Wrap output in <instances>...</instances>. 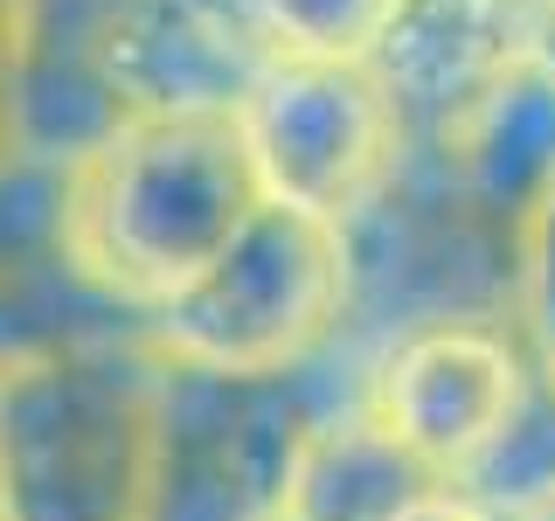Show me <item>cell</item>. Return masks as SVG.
Returning <instances> with one entry per match:
<instances>
[{
	"label": "cell",
	"instance_id": "5",
	"mask_svg": "<svg viewBox=\"0 0 555 521\" xmlns=\"http://www.w3.org/2000/svg\"><path fill=\"white\" fill-rule=\"evenodd\" d=\"M354 390L361 376L340 355L299 376H216L160 361L146 521H285L312 424Z\"/></svg>",
	"mask_w": 555,
	"mask_h": 521
},
{
	"label": "cell",
	"instance_id": "13",
	"mask_svg": "<svg viewBox=\"0 0 555 521\" xmlns=\"http://www.w3.org/2000/svg\"><path fill=\"white\" fill-rule=\"evenodd\" d=\"M459 486L479 494L500 521H555V361L534 369L514 424Z\"/></svg>",
	"mask_w": 555,
	"mask_h": 521
},
{
	"label": "cell",
	"instance_id": "6",
	"mask_svg": "<svg viewBox=\"0 0 555 521\" xmlns=\"http://www.w3.org/2000/svg\"><path fill=\"white\" fill-rule=\"evenodd\" d=\"M271 202L354 223L410 153V118L375 63H264L236 104Z\"/></svg>",
	"mask_w": 555,
	"mask_h": 521
},
{
	"label": "cell",
	"instance_id": "1",
	"mask_svg": "<svg viewBox=\"0 0 555 521\" xmlns=\"http://www.w3.org/2000/svg\"><path fill=\"white\" fill-rule=\"evenodd\" d=\"M264 202L236 112L126 118L91 161L63 174L77 265L139 320L181 300Z\"/></svg>",
	"mask_w": 555,
	"mask_h": 521
},
{
	"label": "cell",
	"instance_id": "15",
	"mask_svg": "<svg viewBox=\"0 0 555 521\" xmlns=\"http://www.w3.org/2000/svg\"><path fill=\"white\" fill-rule=\"evenodd\" d=\"M514 320L542 361H555V181L514 230Z\"/></svg>",
	"mask_w": 555,
	"mask_h": 521
},
{
	"label": "cell",
	"instance_id": "10",
	"mask_svg": "<svg viewBox=\"0 0 555 521\" xmlns=\"http://www.w3.org/2000/svg\"><path fill=\"white\" fill-rule=\"evenodd\" d=\"M542 49V0H396L375 69L403 104L410 139H444L500 77Z\"/></svg>",
	"mask_w": 555,
	"mask_h": 521
},
{
	"label": "cell",
	"instance_id": "8",
	"mask_svg": "<svg viewBox=\"0 0 555 521\" xmlns=\"http://www.w3.org/2000/svg\"><path fill=\"white\" fill-rule=\"evenodd\" d=\"M132 22L139 0H14L8 98H0L8 161L69 174L126 126Z\"/></svg>",
	"mask_w": 555,
	"mask_h": 521
},
{
	"label": "cell",
	"instance_id": "14",
	"mask_svg": "<svg viewBox=\"0 0 555 521\" xmlns=\"http://www.w3.org/2000/svg\"><path fill=\"white\" fill-rule=\"evenodd\" d=\"M257 49L278 63H375L396 0H236Z\"/></svg>",
	"mask_w": 555,
	"mask_h": 521
},
{
	"label": "cell",
	"instance_id": "11",
	"mask_svg": "<svg viewBox=\"0 0 555 521\" xmlns=\"http://www.w3.org/2000/svg\"><path fill=\"white\" fill-rule=\"evenodd\" d=\"M430 147L451 161L479 216H493L500 230H520L534 195L555 181V56L548 49L528 56Z\"/></svg>",
	"mask_w": 555,
	"mask_h": 521
},
{
	"label": "cell",
	"instance_id": "3",
	"mask_svg": "<svg viewBox=\"0 0 555 521\" xmlns=\"http://www.w3.org/2000/svg\"><path fill=\"white\" fill-rule=\"evenodd\" d=\"M347 306V230L264 202L230 251L146 320V347L160 361L216 376H299L340 355Z\"/></svg>",
	"mask_w": 555,
	"mask_h": 521
},
{
	"label": "cell",
	"instance_id": "2",
	"mask_svg": "<svg viewBox=\"0 0 555 521\" xmlns=\"http://www.w3.org/2000/svg\"><path fill=\"white\" fill-rule=\"evenodd\" d=\"M153 382L146 341L0 376V521H146Z\"/></svg>",
	"mask_w": 555,
	"mask_h": 521
},
{
	"label": "cell",
	"instance_id": "4",
	"mask_svg": "<svg viewBox=\"0 0 555 521\" xmlns=\"http://www.w3.org/2000/svg\"><path fill=\"white\" fill-rule=\"evenodd\" d=\"M347 341L340 361L369 369L396 334L438 320H514V230L479 216L430 139H410L403 167L347 223Z\"/></svg>",
	"mask_w": 555,
	"mask_h": 521
},
{
	"label": "cell",
	"instance_id": "9",
	"mask_svg": "<svg viewBox=\"0 0 555 521\" xmlns=\"http://www.w3.org/2000/svg\"><path fill=\"white\" fill-rule=\"evenodd\" d=\"M118 341H146V320L77 265L63 174L0 161V376Z\"/></svg>",
	"mask_w": 555,
	"mask_h": 521
},
{
	"label": "cell",
	"instance_id": "16",
	"mask_svg": "<svg viewBox=\"0 0 555 521\" xmlns=\"http://www.w3.org/2000/svg\"><path fill=\"white\" fill-rule=\"evenodd\" d=\"M403 521H500V514L486 508L479 494H465V486H451V480H444V486H430V494L416 500Z\"/></svg>",
	"mask_w": 555,
	"mask_h": 521
},
{
	"label": "cell",
	"instance_id": "7",
	"mask_svg": "<svg viewBox=\"0 0 555 521\" xmlns=\"http://www.w3.org/2000/svg\"><path fill=\"white\" fill-rule=\"evenodd\" d=\"M542 355L520 320H438L396 334L361 369V404L403 439L438 480L459 486L514 424Z\"/></svg>",
	"mask_w": 555,
	"mask_h": 521
},
{
	"label": "cell",
	"instance_id": "12",
	"mask_svg": "<svg viewBox=\"0 0 555 521\" xmlns=\"http://www.w3.org/2000/svg\"><path fill=\"white\" fill-rule=\"evenodd\" d=\"M430 486L444 480L354 390L347 404H334L312 424L292 494H285V521H403Z\"/></svg>",
	"mask_w": 555,
	"mask_h": 521
}]
</instances>
